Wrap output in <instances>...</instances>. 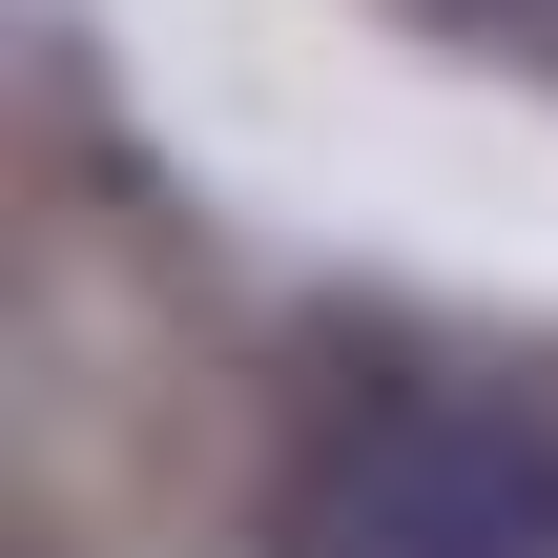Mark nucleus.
<instances>
[{"mask_svg": "<svg viewBox=\"0 0 558 558\" xmlns=\"http://www.w3.org/2000/svg\"><path fill=\"white\" fill-rule=\"evenodd\" d=\"M269 558H558V414L497 373H352L269 456Z\"/></svg>", "mask_w": 558, "mask_h": 558, "instance_id": "nucleus-1", "label": "nucleus"}]
</instances>
